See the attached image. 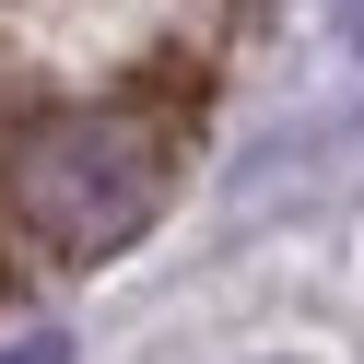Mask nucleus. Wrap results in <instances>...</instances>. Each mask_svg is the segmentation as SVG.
Instances as JSON below:
<instances>
[{
	"instance_id": "nucleus-1",
	"label": "nucleus",
	"mask_w": 364,
	"mask_h": 364,
	"mask_svg": "<svg viewBox=\"0 0 364 364\" xmlns=\"http://www.w3.org/2000/svg\"><path fill=\"white\" fill-rule=\"evenodd\" d=\"M0 188H12V212L59 259H106V247H129L165 212V153L129 118H106V106H71V118H36L12 141V176Z\"/></svg>"
},
{
	"instance_id": "nucleus-2",
	"label": "nucleus",
	"mask_w": 364,
	"mask_h": 364,
	"mask_svg": "<svg viewBox=\"0 0 364 364\" xmlns=\"http://www.w3.org/2000/svg\"><path fill=\"white\" fill-rule=\"evenodd\" d=\"M0 364H71V341H59V329H36V341H12Z\"/></svg>"
},
{
	"instance_id": "nucleus-3",
	"label": "nucleus",
	"mask_w": 364,
	"mask_h": 364,
	"mask_svg": "<svg viewBox=\"0 0 364 364\" xmlns=\"http://www.w3.org/2000/svg\"><path fill=\"white\" fill-rule=\"evenodd\" d=\"M341 24H353V48H364V0H341Z\"/></svg>"
}]
</instances>
